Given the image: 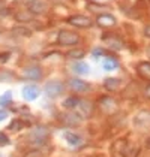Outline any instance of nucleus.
<instances>
[{
  "instance_id": "nucleus-1",
  "label": "nucleus",
  "mask_w": 150,
  "mask_h": 157,
  "mask_svg": "<svg viewBox=\"0 0 150 157\" xmlns=\"http://www.w3.org/2000/svg\"><path fill=\"white\" fill-rule=\"evenodd\" d=\"M48 135H50V132H48L47 127H35V129H32V130L29 132V135H27V141H29L30 144L39 147V145H42V144L47 142Z\"/></svg>"
},
{
  "instance_id": "nucleus-2",
  "label": "nucleus",
  "mask_w": 150,
  "mask_h": 157,
  "mask_svg": "<svg viewBox=\"0 0 150 157\" xmlns=\"http://www.w3.org/2000/svg\"><path fill=\"white\" fill-rule=\"evenodd\" d=\"M44 91H45V94L48 97L54 99V97H59L63 91H65V85H63V82H60V81H50V82L45 84Z\"/></svg>"
},
{
  "instance_id": "nucleus-3",
  "label": "nucleus",
  "mask_w": 150,
  "mask_h": 157,
  "mask_svg": "<svg viewBox=\"0 0 150 157\" xmlns=\"http://www.w3.org/2000/svg\"><path fill=\"white\" fill-rule=\"evenodd\" d=\"M57 42H59V45H62V47H72V45H77V44L80 42V37H78V35H75L72 32L63 30V32L59 33V36H57Z\"/></svg>"
},
{
  "instance_id": "nucleus-4",
  "label": "nucleus",
  "mask_w": 150,
  "mask_h": 157,
  "mask_svg": "<svg viewBox=\"0 0 150 157\" xmlns=\"http://www.w3.org/2000/svg\"><path fill=\"white\" fill-rule=\"evenodd\" d=\"M68 23L74 27H80V29H86L92 25V20L86 17V15H74V17H69L68 18Z\"/></svg>"
},
{
  "instance_id": "nucleus-5",
  "label": "nucleus",
  "mask_w": 150,
  "mask_h": 157,
  "mask_svg": "<svg viewBox=\"0 0 150 157\" xmlns=\"http://www.w3.org/2000/svg\"><path fill=\"white\" fill-rule=\"evenodd\" d=\"M134 124L137 126L138 129H141V130H147V129H150V112H147V111H141L137 117H135Z\"/></svg>"
},
{
  "instance_id": "nucleus-6",
  "label": "nucleus",
  "mask_w": 150,
  "mask_h": 157,
  "mask_svg": "<svg viewBox=\"0 0 150 157\" xmlns=\"http://www.w3.org/2000/svg\"><path fill=\"white\" fill-rule=\"evenodd\" d=\"M21 93H23L24 100L32 102V100H35V99L39 97V94H41V88L36 87V85H33V84H29V85H24V87H23V91H21Z\"/></svg>"
},
{
  "instance_id": "nucleus-7",
  "label": "nucleus",
  "mask_w": 150,
  "mask_h": 157,
  "mask_svg": "<svg viewBox=\"0 0 150 157\" xmlns=\"http://www.w3.org/2000/svg\"><path fill=\"white\" fill-rule=\"evenodd\" d=\"M69 87H71L74 91H77V93H87L89 90H90V85H89L86 81L77 79V78L69 81Z\"/></svg>"
},
{
  "instance_id": "nucleus-8",
  "label": "nucleus",
  "mask_w": 150,
  "mask_h": 157,
  "mask_svg": "<svg viewBox=\"0 0 150 157\" xmlns=\"http://www.w3.org/2000/svg\"><path fill=\"white\" fill-rule=\"evenodd\" d=\"M41 75H42V72H41V69H39L38 66H30V67H26L24 72H23V76H24V78H27V79H32V81H36V79H39V78H41Z\"/></svg>"
},
{
  "instance_id": "nucleus-9",
  "label": "nucleus",
  "mask_w": 150,
  "mask_h": 157,
  "mask_svg": "<svg viewBox=\"0 0 150 157\" xmlns=\"http://www.w3.org/2000/svg\"><path fill=\"white\" fill-rule=\"evenodd\" d=\"M63 139L71 145V147H77V145H80L83 142L80 135H77V133H74V132H69V130L63 132Z\"/></svg>"
},
{
  "instance_id": "nucleus-10",
  "label": "nucleus",
  "mask_w": 150,
  "mask_h": 157,
  "mask_svg": "<svg viewBox=\"0 0 150 157\" xmlns=\"http://www.w3.org/2000/svg\"><path fill=\"white\" fill-rule=\"evenodd\" d=\"M62 121L66 126H77L83 121V117L80 114H63Z\"/></svg>"
},
{
  "instance_id": "nucleus-11",
  "label": "nucleus",
  "mask_w": 150,
  "mask_h": 157,
  "mask_svg": "<svg viewBox=\"0 0 150 157\" xmlns=\"http://www.w3.org/2000/svg\"><path fill=\"white\" fill-rule=\"evenodd\" d=\"M77 106H78V111H80V115H81V117H89V115H92L93 106H92L90 102H87V100H80Z\"/></svg>"
},
{
  "instance_id": "nucleus-12",
  "label": "nucleus",
  "mask_w": 150,
  "mask_h": 157,
  "mask_svg": "<svg viewBox=\"0 0 150 157\" xmlns=\"http://www.w3.org/2000/svg\"><path fill=\"white\" fill-rule=\"evenodd\" d=\"M98 24L102 27H112L116 24V18L110 13H101L98 17Z\"/></svg>"
},
{
  "instance_id": "nucleus-13",
  "label": "nucleus",
  "mask_w": 150,
  "mask_h": 157,
  "mask_svg": "<svg viewBox=\"0 0 150 157\" xmlns=\"http://www.w3.org/2000/svg\"><path fill=\"white\" fill-rule=\"evenodd\" d=\"M137 72L140 73V76H141V78L149 79L150 81V63L149 61H141V63H138Z\"/></svg>"
},
{
  "instance_id": "nucleus-14",
  "label": "nucleus",
  "mask_w": 150,
  "mask_h": 157,
  "mask_svg": "<svg viewBox=\"0 0 150 157\" xmlns=\"http://www.w3.org/2000/svg\"><path fill=\"white\" fill-rule=\"evenodd\" d=\"M101 108L104 109L105 112H112L114 109L117 108V105H116V102L112 100L111 97H102L101 99Z\"/></svg>"
},
{
  "instance_id": "nucleus-15",
  "label": "nucleus",
  "mask_w": 150,
  "mask_h": 157,
  "mask_svg": "<svg viewBox=\"0 0 150 157\" xmlns=\"http://www.w3.org/2000/svg\"><path fill=\"white\" fill-rule=\"evenodd\" d=\"M29 11L32 13H42L45 11V3L42 0H32L29 5Z\"/></svg>"
},
{
  "instance_id": "nucleus-16",
  "label": "nucleus",
  "mask_w": 150,
  "mask_h": 157,
  "mask_svg": "<svg viewBox=\"0 0 150 157\" xmlns=\"http://www.w3.org/2000/svg\"><path fill=\"white\" fill-rule=\"evenodd\" d=\"M72 69L78 75H87L90 72V66H89V63H86V61H77L74 66H72Z\"/></svg>"
},
{
  "instance_id": "nucleus-17",
  "label": "nucleus",
  "mask_w": 150,
  "mask_h": 157,
  "mask_svg": "<svg viewBox=\"0 0 150 157\" xmlns=\"http://www.w3.org/2000/svg\"><path fill=\"white\" fill-rule=\"evenodd\" d=\"M104 85H105L107 90L114 91V90H117V88L120 87V79H119V78H107L105 82H104Z\"/></svg>"
},
{
  "instance_id": "nucleus-18",
  "label": "nucleus",
  "mask_w": 150,
  "mask_h": 157,
  "mask_svg": "<svg viewBox=\"0 0 150 157\" xmlns=\"http://www.w3.org/2000/svg\"><path fill=\"white\" fill-rule=\"evenodd\" d=\"M78 102H80V99H77L75 96H71V97H66L65 100H63V108L66 109H72V108H77V105H78Z\"/></svg>"
},
{
  "instance_id": "nucleus-19",
  "label": "nucleus",
  "mask_w": 150,
  "mask_h": 157,
  "mask_svg": "<svg viewBox=\"0 0 150 157\" xmlns=\"http://www.w3.org/2000/svg\"><path fill=\"white\" fill-rule=\"evenodd\" d=\"M102 67L105 71H116L119 67V63L116 60H112V59H105V60L102 61Z\"/></svg>"
},
{
  "instance_id": "nucleus-20",
  "label": "nucleus",
  "mask_w": 150,
  "mask_h": 157,
  "mask_svg": "<svg viewBox=\"0 0 150 157\" xmlns=\"http://www.w3.org/2000/svg\"><path fill=\"white\" fill-rule=\"evenodd\" d=\"M107 44H108V47L110 48H114V49H122V40H119V39H116V37H111V39H107Z\"/></svg>"
},
{
  "instance_id": "nucleus-21",
  "label": "nucleus",
  "mask_w": 150,
  "mask_h": 157,
  "mask_svg": "<svg viewBox=\"0 0 150 157\" xmlns=\"http://www.w3.org/2000/svg\"><path fill=\"white\" fill-rule=\"evenodd\" d=\"M11 99H12V93L11 91H6L3 96H0V105H9L11 103Z\"/></svg>"
},
{
  "instance_id": "nucleus-22",
  "label": "nucleus",
  "mask_w": 150,
  "mask_h": 157,
  "mask_svg": "<svg viewBox=\"0 0 150 157\" xmlns=\"http://www.w3.org/2000/svg\"><path fill=\"white\" fill-rule=\"evenodd\" d=\"M68 56H69L71 59H81V57L84 56V51H83V49H74V51H71Z\"/></svg>"
},
{
  "instance_id": "nucleus-23",
  "label": "nucleus",
  "mask_w": 150,
  "mask_h": 157,
  "mask_svg": "<svg viewBox=\"0 0 150 157\" xmlns=\"http://www.w3.org/2000/svg\"><path fill=\"white\" fill-rule=\"evenodd\" d=\"M23 126H24V123L21 120H14L12 123H11V126H9V129H11V130H20Z\"/></svg>"
},
{
  "instance_id": "nucleus-24",
  "label": "nucleus",
  "mask_w": 150,
  "mask_h": 157,
  "mask_svg": "<svg viewBox=\"0 0 150 157\" xmlns=\"http://www.w3.org/2000/svg\"><path fill=\"white\" fill-rule=\"evenodd\" d=\"M17 20L18 21H30V15H29V12H18Z\"/></svg>"
},
{
  "instance_id": "nucleus-25",
  "label": "nucleus",
  "mask_w": 150,
  "mask_h": 157,
  "mask_svg": "<svg viewBox=\"0 0 150 157\" xmlns=\"http://www.w3.org/2000/svg\"><path fill=\"white\" fill-rule=\"evenodd\" d=\"M15 32H17L18 35H23V36H30V35H32V32H30L29 29H24V27H17Z\"/></svg>"
},
{
  "instance_id": "nucleus-26",
  "label": "nucleus",
  "mask_w": 150,
  "mask_h": 157,
  "mask_svg": "<svg viewBox=\"0 0 150 157\" xmlns=\"http://www.w3.org/2000/svg\"><path fill=\"white\" fill-rule=\"evenodd\" d=\"M9 144V138L3 132H0V145H8Z\"/></svg>"
},
{
  "instance_id": "nucleus-27",
  "label": "nucleus",
  "mask_w": 150,
  "mask_h": 157,
  "mask_svg": "<svg viewBox=\"0 0 150 157\" xmlns=\"http://www.w3.org/2000/svg\"><path fill=\"white\" fill-rule=\"evenodd\" d=\"M9 56H11L9 52H2V54H0V63L8 61V60H9Z\"/></svg>"
},
{
  "instance_id": "nucleus-28",
  "label": "nucleus",
  "mask_w": 150,
  "mask_h": 157,
  "mask_svg": "<svg viewBox=\"0 0 150 157\" xmlns=\"http://www.w3.org/2000/svg\"><path fill=\"white\" fill-rule=\"evenodd\" d=\"M6 117H8V112L5 109H0V121H3Z\"/></svg>"
},
{
  "instance_id": "nucleus-29",
  "label": "nucleus",
  "mask_w": 150,
  "mask_h": 157,
  "mask_svg": "<svg viewBox=\"0 0 150 157\" xmlns=\"http://www.w3.org/2000/svg\"><path fill=\"white\" fill-rule=\"evenodd\" d=\"M102 54H104V51H102V49H99V48L93 49V56H95V57H99V56H102Z\"/></svg>"
},
{
  "instance_id": "nucleus-30",
  "label": "nucleus",
  "mask_w": 150,
  "mask_h": 157,
  "mask_svg": "<svg viewBox=\"0 0 150 157\" xmlns=\"http://www.w3.org/2000/svg\"><path fill=\"white\" fill-rule=\"evenodd\" d=\"M26 157H41V153L39 151H32L30 154H27Z\"/></svg>"
},
{
  "instance_id": "nucleus-31",
  "label": "nucleus",
  "mask_w": 150,
  "mask_h": 157,
  "mask_svg": "<svg viewBox=\"0 0 150 157\" xmlns=\"http://www.w3.org/2000/svg\"><path fill=\"white\" fill-rule=\"evenodd\" d=\"M144 35H146L147 37H150V24L146 25V29H144Z\"/></svg>"
},
{
  "instance_id": "nucleus-32",
  "label": "nucleus",
  "mask_w": 150,
  "mask_h": 157,
  "mask_svg": "<svg viewBox=\"0 0 150 157\" xmlns=\"http://www.w3.org/2000/svg\"><path fill=\"white\" fill-rule=\"evenodd\" d=\"M144 94H146V97H149V99H150V85H147V87H146V91H144Z\"/></svg>"
},
{
  "instance_id": "nucleus-33",
  "label": "nucleus",
  "mask_w": 150,
  "mask_h": 157,
  "mask_svg": "<svg viewBox=\"0 0 150 157\" xmlns=\"http://www.w3.org/2000/svg\"><path fill=\"white\" fill-rule=\"evenodd\" d=\"M147 56H149V57H150V47H149V48H147Z\"/></svg>"
},
{
  "instance_id": "nucleus-34",
  "label": "nucleus",
  "mask_w": 150,
  "mask_h": 157,
  "mask_svg": "<svg viewBox=\"0 0 150 157\" xmlns=\"http://www.w3.org/2000/svg\"><path fill=\"white\" fill-rule=\"evenodd\" d=\"M0 157H2V156H0Z\"/></svg>"
}]
</instances>
